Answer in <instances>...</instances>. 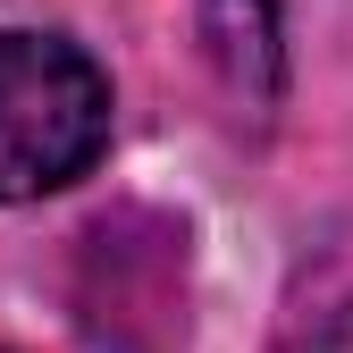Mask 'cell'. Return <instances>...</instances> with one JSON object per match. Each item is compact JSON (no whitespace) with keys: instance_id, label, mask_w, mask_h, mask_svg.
<instances>
[{"instance_id":"6da1fadb","label":"cell","mask_w":353,"mask_h":353,"mask_svg":"<svg viewBox=\"0 0 353 353\" xmlns=\"http://www.w3.org/2000/svg\"><path fill=\"white\" fill-rule=\"evenodd\" d=\"M110 143V84L59 34L0 26V202L76 185Z\"/></svg>"},{"instance_id":"7a4b0ae2","label":"cell","mask_w":353,"mask_h":353,"mask_svg":"<svg viewBox=\"0 0 353 353\" xmlns=\"http://www.w3.org/2000/svg\"><path fill=\"white\" fill-rule=\"evenodd\" d=\"M210 34H219V68H228V84L252 93V101H270V84H278L270 0H210Z\"/></svg>"},{"instance_id":"3957f363","label":"cell","mask_w":353,"mask_h":353,"mask_svg":"<svg viewBox=\"0 0 353 353\" xmlns=\"http://www.w3.org/2000/svg\"><path fill=\"white\" fill-rule=\"evenodd\" d=\"M303 353H353V303H345V312H328L312 336H303Z\"/></svg>"}]
</instances>
